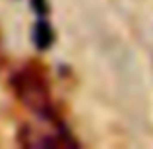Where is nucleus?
Instances as JSON below:
<instances>
[{"label": "nucleus", "instance_id": "1", "mask_svg": "<svg viewBox=\"0 0 153 149\" xmlns=\"http://www.w3.org/2000/svg\"><path fill=\"white\" fill-rule=\"evenodd\" d=\"M12 87H14L16 97L22 101V105L29 112H33L39 120H58L49 85L41 76V72H37L31 66L16 72L12 78Z\"/></svg>", "mask_w": 153, "mask_h": 149}, {"label": "nucleus", "instance_id": "2", "mask_svg": "<svg viewBox=\"0 0 153 149\" xmlns=\"http://www.w3.org/2000/svg\"><path fill=\"white\" fill-rule=\"evenodd\" d=\"M19 145L33 149H49V147H78L79 143L70 136V132L60 122L49 126V130L39 126H23L19 130Z\"/></svg>", "mask_w": 153, "mask_h": 149}, {"label": "nucleus", "instance_id": "3", "mask_svg": "<svg viewBox=\"0 0 153 149\" xmlns=\"http://www.w3.org/2000/svg\"><path fill=\"white\" fill-rule=\"evenodd\" d=\"M52 41H54V33H52L51 23L47 21V19L39 18L37 23H35V27H33V43H35V47H37L39 50H47V49H51Z\"/></svg>", "mask_w": 153, "mask_h": 149}, {"label": "nucleus", "instance_id": "4", "mask_svg": "<svg viewBox=\"0 0 153 149\" xmlns=\"http://www.w3.org/2000/svg\"><path fill=\"white\" fill-rule=\"evenodd\" d=\"M31 8L35 10V14H37L39 18H43V16L49 12V4H47V0H31Z\"/></svg>", "mask_w": 153, "mask_h": 149}]
</instances>
